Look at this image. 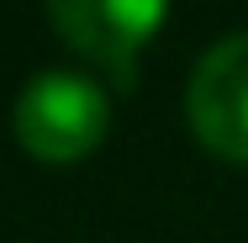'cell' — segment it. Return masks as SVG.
I'll use <instances>...</instances> for the list:
<instances>
[{
    "instance_id": "6da1fadb",
    "label": "cell",
    "mask_w": 248,
    "mask_h": 243,
    "mask_svg": "<svg viewBox=\"0 0 248 243\" xmlns=\"http://www.w3.org/2000/svg\"><path fill=\"white\" fill-rule=\"evenodd\" d=\"M111 100L95 80L48 69L16 96V143L43 164H74L106 138Z\"/></svg>"
},
{
    "instance_id": "7a4b0ae2",
    "label": "cell",
    "mask_w": 248,
    "mask_h": 243,
    "mask_svg": "<svg viewBox=\"0 0 248 243\" xmlns=\"http://www.w3.org/2000/svg\"><path fill=\"white\" fill-rule=\"evenodd\" d=\"M185 116L211 153L248 164V32H232L201 53L185 90Z\"/></svg>"
},
{
    "instance_id": "3957f363",
    "label": "cell",
    "mask_w": 248,
    "mask_h": 243,
    "mask_svg": "<svg viewBox=\"0 0 248 243\" xmlns=\"http://www.w3.org/2000/svg\"><path fill=\"white\" fill-rule=\"evenodd\" d=\"M58 37L79 48L90 64L132 80L138 53L164 21V0H48Z\"/></svg>"
}]
</instances>
